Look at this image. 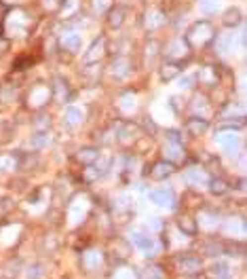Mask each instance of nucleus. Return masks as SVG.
Returning a JSON list of instances; mask_svg holds the SVG:
<instances>
[{"label":"nucleus","instance_id":"nucleus-1","mask_svg":"<svg viewBox=\"0 0 247 279\" xmlns=\"http://www.w3.org/2000/svg\"><path fill=\"white\" fill-rule=\"evenodd\" d=\"M211 36H213V28H211L209 21H195L193 26L188 28V32H186L184 38H186L188 45L201 47V45H205V43H209Z\"/></svg>","mask_w":247,"mask_h":279},{"label":"nucleus","instance_id":"nucleus-2","mask_svg":"<svg viewBox=\"0 0 247 279\" xmlns=\"http://www.w3.org/2000/svg\"><path fill=\"white\" fill-rule=\"evenodd\" d=\"M87 212H89V199L83 197V195L74 197L72 203H70V207H68V216H70V220H72V224H78V222H83V218H85Z\"/></svg>","mask_w":247,"mask_h":279},{"label":"nucleus","instance_id":"nucleus-3","mask_svg":"<svg viewBox=\"0 0 247 279\" xmlns=\"http://www.w3.org/2000/svg\"><path fill=\"white\" fill-rule=\"evenodd\" d=\"M216 144L222 146L228 155H235V150L239 148V135L235 131H226V129H218L216 131Z\"/></svg>","mask_w":247,"mask_h":279},{"label":"nucleus","instance_id":"nucleus-4","mask_svg":"<svg viewBox=\"0 0 247 279\" xmlns=\"http://www.w3.org/2000/svg\"><path fill=\"white\" fill-rule=\"evenodd\" d=\"M6 28H9V34H23L28 28V15L21 9H15V13L6 17Z\"/></svg>","mask_w":247,"mask_h":279},{"label":"nucleus","instance_id":"nucleus-5","mask_svg":"<svg viewBox=\"0 0 247 279\" xmlns=\"http://www.w3.org/2000/svg\"><path fill=\"white\" fill-rule=\"evenodd\" d=\"M148 199L154 205H161V207H173L175 205V193H173V188H169V186L152 190V193L148 195Z\"/></svg>","mask_w":247,"mask_h":279},{"label":"nucleus","instance_id":"nucleus-6","mask_svg":"<svg viewBox=\"0 0 247 279\" xmlns=\"http://www.w3.org/2000/svg\"><path fill=\"white\" fill-rule=\"evenodd\" d=\"M103 53H106V41L103 38H95L93 45L87 49L83 61L87 63V66H93V63H99V59L103 57Z\"/></svg>","mask_w":247,"mask_h":279},{"label":"nucleus","instance_id":"nucleus-7","mask_svg":"<svg viewBox=\"0 0 247 279\" xmlns=\"http://www.w3.org/2000/svg\"><path fill=\"white\" fill-rule=\"evenodd\" d=\"M49 98H51V87L38 85L30 91L28 102H30V106H34V108H43L45 104H49Z\"/></svg>","mask_w":247,"mask_h":279},{"label":"nucleus","instance_id":"nucleus-8","mask_svg":"<svg viewBox=\"0 0 247 279\" xmlns=\"http://www.w3.org/2000/svg\"><path fill=\"white\" fill-rule=\"evenodd\" d=\"M237 47V34L235 32H222L218 34V41H216V51L220 55H230Z\"/></svg>","mask_w":247,"mask_h":279},{"label":"nucleus","instance_id":"nucleus-9","mask_svg":"<svg viewBox=\"0 0 247 279\" xmlns=\"http://www.w3.org/2000/svg\"><path fill=\"white\" fill-rule=\"evenodd\" d=\"M188 51H190V45L186 43L184 36L173 38V41L167 45V55H169L171 59H182V57H186Z\"/></svg>","mask_w":247,"mask_h":279},{"label":"nucleus","instance_id":"nucleus-10","mask_svg":"<svg viewBox=\"0 0 247 279\" xmlns=\"http://www.w3.org/2000/svg\"><path fill=\"white\" fill-rule=\"evenodd\" d=\"M101 265H103V252L101 250L91 248L83 254V267L87 271H98Z\"/></svg>","mask_w":247,"mask_h":279},{"label":"nucleus","instance_id":"nucleus-11","mask_svg":"<svg viewBox=\"0 0 247 279\" xmlns=\"http://www.w3.org/2000/svg\"><path fill=\"white\" fill-rule=\"evenodd\" d=\"M184 180L193 186H205L209 184V173L205 169H198V167H190V169L184 171Z\"/></svg>","mask_w":247,"mask_h":279},{"label":"nucleus","instance_id":"nucleus-12","mask_svg":"<svg viewBox=\"0 0 247 279\" xmlns=\"http://www.w3.org/2000/svg\"><path fill=\"white\" fill-rule=\"evenodd\" d=\"M131 61L127 59V57H114L112 59V66H110V72H112V76L116 78H125V76H129L131 74Z\"/></svg>","mask_w":247,"mask_h":279},{"label":"nucleus","instance_id":"nucleus-13","mask_svg":"<svg viewBox=\"0 0 247 279\" xmlns=\"http://www.w3.org/2000/svg\"><path fill=\"white\" fill-rule=\"evenodd\" d=\"M171 173H173V163H169V161H156L150 167V178L152 180H165Z\"/></svg>","mask_w":247,"mask_h":279},{"label":"nucleus","instance_id":"nucleus-14","mask_svg":"<svg viewBox=\"0 0 247 279\" xmlns=\"http://www.w3.org/2000/svg\"><path fill=\"white\" fill-rule=\"evenodd\" d=\"M178 265L188 275H195V273H198V271L203 269L201 258H197V256H182V258H178Z\"/></svg>","mask_w":247,"mask_h":279},{"label":"nucleus","instance_id":"nucleus-15","mask_svg":"<svg viewBox=\"0 0 247 279\" xmlns=\"http://www.w3.org/2000/svg\"><path fill=\"white\" fill-rule=\"evenodd\" d=\"M59 43H61L63 49L76 53L78 49H81V45H83V38H81V34H76V32H66V34L59 38Z\"/></svg>","mask_w":247,"mask_h":279},{"label":"nucleus","instance_id":"nucleus-16","mask_svg":"<svg viewBox=\"0 0 247 279\" xmlns=\"http://www.w3.org/2000/svg\"><path fill=\"white\" fill-rule=\"evenodd\" d=\"M163 23H165V15L158 9H150L144 15V28L146 30H156V28H161Z\"/></svg>","mask_w":247,"mask_h":279},{"label":"nucleus","instance_id":"nucleus-17","mask_svg":"<svg viewBox=\"0 0 247 279\" xmlns=\"http://www.w3.org/2000/svg\"><path fill=\"white\" fill-rule=\"evenodd\" d=\"M76 159L81 163H85V165H93L95 161L99 159V148H95V146H85V148H81L76 153Z\"/></svg>","mask_w":247,"mask_h":279},{"label":"nucleus","instance_id":"nucleus-18","mask_svg":"<svg viewBox=\"0 0 247 279\" xmlns=\"http://www.w3.org/2000/svg\"><path fill=\"white\" fill-rule=\"evenodd\" d=\"M207 127H209V121H205L203 116H193V118H188V123H186V129L190 135H201L207 131Z\"/></svg>","mask_w":247,"mask_h":279},{"label":"nucleus","instance_id":"nucleus-19","mask_svg":"<svg viewBox=\"0 0 247 279\" xmlns=\"http://www.w3.org/2000/svg\"><path fill=\"white\" fill-rule=\"evenodd\" d=\"M53 85L55 87H51V95H55V100H57V102H66L70 98V87H68V83L63 81V78H55Z\"/></svg>","mask_w":247,"mask_h":279},{"label":"nucleus","instance_id":"nucleus-20","mask_svg":"<svg viewBox=\"0 0 247 279\" xmlns=\"http://www.w3.org/2000/svg\"><path fill=\"white\" fill-rule=\"evenodd\" d=\"M51 133L49 131H36L34 135H32V140H30V146L32 148H36V150H41V148H47V146H51Z\"/></svg>","mask_w":247,"mask_h":279},{"label":"nucleus","instance_id":"nucleus-21","mask_svg":"<svg viewBox=\"0 0 247 279\" xmlns=\"http://www.w3.org/2000/svg\"><path fill=\"white\" fill-rule=\"evenodd\" d=\"M131 241H133V245H138V248L144 250V252H152L154 250V239H150L144 233H133L131 235Z\"/></svg>","mask_w":247,"mask_h":279},{"label":"nucleus","instance_id":"nucleus-22","mask_svg":"<svg viewBox=\"0 0 247 279\" xmlns=\"http://www.w3.org/2000/svg\"><path fill=\"white\" fill-rule=\"evenodd\" d=\"M184 150H182L180 144H167L165 146V161H169V163H180L182 159H184Z\"/></svg>","mask_w":247,"mask_h":279},{"label":"nucleus","instance_id":"nucleus-23","mask_svg":"<svg viewBox=\"0 0 247 279\" xmlns=\"http://www.w3.org/2000/svg\"><path fill=\"white\" fill-rule=\"evenodd\" d=\"M178 74H180V63L178 61H165L161 66V78H163V81L169 83Z\"/></svg>","mask_w":247,"mask_h":279},{"label":"nucleus","instance_id":"nucleus-24","mask_svg":"<svg viewBox=\"0 0 247 279\" xmlns=\"http://www.w3.org/2000/svg\"><path fill=\"white\" fill-rule=\"evenodd\" d=\"M81 121H83V112H81V110H78L76 106H68L66 114H63V123H66L68 127H76Z\"/></svg>","mask_w":247,"mask_h":279},{"label":"nucleus","instance_id":"nucleus-25","mask_svg":"<svg viewBox=\"0 0 247 279\" xmlns=\"http://www.w3.org/2000/svg\"><path fill=\"white\" fill-rule=\"evenodd\" d=\"M123 21H125V9L123 6H116V9L110 11V15H108V26L110 28H114V30L121 28Z\"/></svg>","mask_w":247,"mask_h":279},{"label":"nucleus","instance_id":"nucleus-26","mask_svg":"<svg viewBox=\"0 0 247 279\" xmlns=\"http://www.w3.org/2000/svg\"><path fill=\"white\" fill-rule=\"evenodd\" d=\"M198 81H201L203 85H213L218 81V72L211 66H205V68L198 70Z\"/></svg>","mask_w":247,"mask_h":279},{"label":"nucleus","instance_id":"nucleus-27","mask_svg":"<svg viewBox=\"0 0 247 279\" xmlns=\"http://www.w3.org/2000/svg\"><path fill=\"white\" fill-rule=\"evenodd\" d=\"M211 188V193L213 195H226L228 193V188H230V184L226 180H222V178H209V184H207Z\"/></svg>","mask_w":247,"mask_h":279},{"label":"nucleus","instance_id":"nucleus-28","mask_svg":"<svg viewBox=\"0 0 247 279\" xmlns=\"http://www.w3.org/2000/svg\"><path fill=\"white\" fill-rule=\"evenodd\" d=\"M241 19H243V15L239 9H228L224 13V26L226 28H237L239 23H241Z\"/></svg>","mask_w":247,"mask_h":279},{"label":"nucleus","instance_id":"nucleus-29","mask_svg":"<svg viewBox=\"0 0 247 279\" xmlns=\"http://www.w3.org/2000/svg\"><path fill=\"white\" fill-rule=\"evenodd\" d=\"M222 6V0H198V9H201V13H218Z\"/></svg>","mask_w":247,"mask_h":279},{"label":"nucleus","instance_id":"nucleus-30","mask_svg":"<svg viewBox=\"0 0 247 279\" xmlns=\"http://www.w3.org/2000/svg\"><path fill=\"white\" fill-rule=\"evenodd\" d=\"M178 226H180L182 233H186V235H195L197 233V224H195V220L190 216H180Z\"/></svg>","mask_w":247,"mask_h":279},{"label":"nucleus","instance_id":"nucleus-31","mask_svg":"<svg viewBox=\"0 0 247 279\" xmlns=\"http://www.w3.org/2000/svg\"><path fill=\"white\" fill-rule=\"evenodd\" d=\"M32 127H34V131H49L51 116L49 114H38L34 121H32Z\"/></svg>","mask_w":247,"mask_h":279},{"label":"nucleus","instance_id":"nucleus-32","mask_svg":"<svg viewBox=\"0 0 247 279\" xmlns=\"http://www.w3.org/2000/svg\"><path fill=\"white\" fill-rule=\"evenodd\" d=\"M76 11H78V0H61V9H59L61 17H70Z\"/></svg>","mask_w":247,"mask_h":279},{"label":"nucleus","instance_id":"nucleus-33","mask_svg":"<svg viewBox=\"0 0 247 279\" xmlns=\"http://www.w3.org/2000/svg\"><path fill=\"white\" fill-rule=\"evenodd\" d=\"M135 95L129 91V93H123L121 95V110H125V112H131V110H135Z\"/></svg>","mask_w":247,"mask_h":279},{"label":"nucleus","instance_id":"nucleus-34","mask_svg":"<svg viewBox=\"0 0 247 279\" xmlns=\"http://www.w3.org/2000/svg\"><path fill=\"white\" fill-rule=\"evenodd\" d=\"M91 6L95 15H103L108 9H112V0H91Z\"/></svg>","mask_w":247,"mask_h":279},{"label":"nucleus","instance_id":"nucleus-35","mask_svg":"<svg viewBox=\"0 0 247 279\" xmlns=\"http://www.w3.org/2000/svg\"><path fill=\"white\" fill-rule=\"evenodd\" d=\"M222 252H226V254H237V256H245V243H241V241H235V243H228V245H224L222 248Z\"/></svg>","mask_w":247,"mask_h":279},{"label":"nucleus","instance_id":"nucleus-36","mask_svg":"<svg viewBox=\"0 0 247 279\" xmlns=\"http://www.w3.org/2000/svg\"><path fill=\"white\" fill-rule=\"evenodd\" d=\"M198 222L205 226V228H216L218 226V216H213L209 212H203L201 216H198Z\"/></svg>","mask_w":247,"mask_h":279},{"label":"nucleus","instance_id":"nucleus-37","mask_svg":"<svg viewBox=\"0 0 247 279\" xmlns=\"http://www.w3.org/2000/svg\"><path fill=\"white\" fill-rule=\"evenodd\" d=\"M101 176V171L98 169V167H93V165H87V169L83 171V178H85V182H95Z\"/></svg>","mask_w":247,"mask_h":279},{"label":"nucleus","instance_id":"nucleus-38","mask_svg":"<svg viewBox=\"0 0 247 279\" xmlns=\"http://www.w3.org/2000/svg\"><path fill=\"white\" fill-rule=\"evenodd\" d=\"M133 133H135V127H133V125H121V127L116 129V138H121V140H129Z\"/></svg>","mask_w":247,"mask_h":279},{"label":"nucleus","instance_id":"nucleus-39","mask_svg":"<svg viewBox=\"0 0 247 279\" xmlns=\"http://www.w3.org/2000/svg\"><path fill=\"white\" fill-rule=\"evenodd\" d=\"M13 167H15V157H11V155L0 157V171H11Z\"/></svg>","mask_w":247,"mask_h":279},{"label":"nucleus","instance_id":"nucleus-40","mask_svg":"<svg viewBox=\"0 0 247 279\" xmlns=\"http://www.w3.org/2000/svg\"><path fill=\"white\" fill-rule=\"evenodd\" d=\"M26 279H43V267L41 265H32L26 271Z\"/></svg>","mask_w":247,"mask_h":279},{"label":"nucleus","instance_id":"nucleus-41","mask_svg":"<svg viewBox=\"0 0 247 279\" xmlns=\"http://www.w3.org/2000/svg\"><path fill=\"white\" fill-rule=\"evenodd\" d=\"M211 273L216 275L218 279L220 277H226L228 275V265H226V262H216V265L211 267Z\"/></svg>","mask_w":247,"mask_h":279},{"label":"nucleus","instance_id":"nucleus-42","mask_svg":"<svg viewBox=\"0 0 247 279\" xmlns=\"http://www.w3.org/2000/svg\"><path fill=\"white\" fill-rule=\"evenodd\" d=\"M142 279H163V269L161 267H150L144 275H142Z\"/></svg>","mask_w":247,"mask_h":279},{"label":"nucleus","instance_id":"nucleus-43","mask_svg":"<svg viewBox=\"0 0 247 279\" xmlns=\"http://www.w3.org/2000/svg\"><path fill=\"white\" fill-rule=\"evenodd\" d=\"M193 85H195V78H193V76H188V74H186V76H182V78H180V83H178V87H180L182 91L193 89Z\"/></svg>","mask_w":247,"mask_h":279},{"label":"nucleus","instance_id":"nucleus-44","mask_svg":"<svg viewBox=\"0 0 247 279\" xmlns=\"http://www.w3.org/2000/svg\"><path fill=\"white\" fill-rule=\"evenodd\" d=\"M11 207H13V201H11L9 197L0 199V216H2V214H9V212H11Z\"/></svg>","mask_w":247,"mask_h":279},{"label":"nucleus","instance_id":"nucleus-45","mask_svg":"<svg viewBox=\"0 0 247 279\" xmlns=\"http://www.w3.org/2000/svg\"><path fill=\"white\" fill-rule=\"evenodd\" d=\"M167 140H169V144H182L180 131H175V129H169V131H167Z\"/></svg>","mask_w":247,"mask_h":279},{"label":"nucleus","instance_id":"nucleus-46","mask_svg":"<svg viewBox=\"0 0 247 279\" xmlns=\"http://www.w3.org/2000/svg\"><path fill=\"white\" fill-rule=\"evenodd\" d=\"M222 112H224V114H243V106H237V104H235V106H226Z\"/></svg>","mask_w":247,"mask_h":279},{"label":"nucleus","instance_id":"nucleus-47","mask_svg":"<svg viewBox=\"0 0 247 279\" xmlns=\"http://www.w3.org/2000/svg\"><path fill=\"white\" fill-rule=\"evenodd\" d=\"M114 279H135V275L131 273V271H118V273L114 275Z\"/></svg>","mask_w":247,"mask_h":279},{"label":"nucleus","instance_id":"nucleus-48","mask_svg":"<svg viewBox=\"0 0 247 279\" xmlns=\"http://www.w3.org/2000/svg\"><path fill=\"white\" fill-rule=\"evenodd\" d=\"M156 43H150L148 47H146V57H150V59H152L154 57V55H156Z\"/></svg>","mask_w":247,"mask_h":279},{"label":"nucleus","instance_id":"nucleus-49","mask_svg":"<svg viewBox=\"0 0 247 279\" xmlns=\"http://www.w3.org/2000/svg\"><path fill=\"white\" fill-rule=\"evenodd\" d=\"M207 108V100L205 98H195V110H205Z\"/></svg>","mask_w":247,"mask_h":279},{"label":"nucleus","instance_id":"nucleus-50","mask_svg":"<svg viewBox=\"0 0 247 279\" xmlns=\"http://www.w3.org/2000/svg\"><path fill=\"white\" fill-rule=\"evenodd\" d=\"M220 252H222L220 245H207V254H209V256H218Z\"/></svg>","mask_w":247,"mask_h":279},{"label":"nucleus","instance_id":"nucleus-51","mask_svg":"<svg viewBox=\"0 0 247 279\" xmlns=\"http://www.w3.org/2000/svg\"><path fill=\"white\" fill-rule=\"evenodd\" d=\"M150 226H152L154 230H163V228H165V226H163V220H158V218L150 220Z\"/></svg>","mask_w":247,"mask_h":279},{"label":"nucleus","instance_id":"nucleus-52","mask_svg":"<svg viewBox=\"0 0 247 279\" xmlns=\"http://www.w3.org/2000/svg\"><path fill=\"white\" fill-rule=\"evenodd\" d=\"M146 127H148V131H156V125L154 123H146Z\"/></svg>","mask_w":247,"mask_h":279},{"label":"nucleus","instance_id":"nucleus-53","mask_svg":"<svg viewBox=\"0 0 247 279\" xmlns=\"http://www.w3.org/2000/svg\"><path fill=\"white\" fill-rule=\"evenodd\" d=\"M43 2H45V6H53L57 0H43Z\"/></svg>","mask_w":247,"mask_h":279},{"label":"nucleus","instance_id":"nucleus-54","mask_svg":"<svg viewBox=\"0 0 247 279\" xmlns=\"http://www.w3.org/2000/svg\"><path fill=\"white\" fill-rule=\"evenodd\" d=\"M6 2H15V0H6Z\"/></svg>","mask_w":247,"mask_h":279}]
</instances>
